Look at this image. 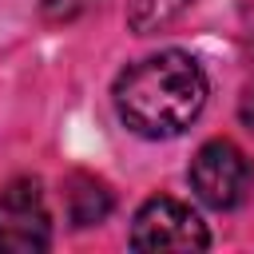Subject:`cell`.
<instances>
[{
    "mask_svg": "<svg viewBox=\"0 0 254 254\" xmlns=\"http://www.w3.org/2000/svg\"><path fill=\"white\" fill-rule=\"evenodd\" d=\"M91 0H44V16L48 20H71L75 12H83Z\"/></svg>",
    "mask_w": 254,
    "mask_h": 254,
    "instance_id": "obj_7",
    "label": "cell"
},
{
    "mask_svg": "<svg viewBox=\"0 0 254 254\" xmlns=\"http://www.w3.org/2000/svg\"><path fill=\"white\" fill-rule=\"evenodd\" d=\"M64 206H67V222L83 230V226L103 222L111 214L115 198H111V190H107L103 179H95V175H71L64 183Z\"/></svg>",
    "mask_w": 254,
    "mask_h": 254,
    "instance_id": "obj_5",
    "label": "cell"
},
{
    "mask_svg": "<svg viewBox=\"0 0 254 254\" xmlns=\"http://www.w3.org/2000/svg\"><path fill=\"white\" fill-rule=\"evenodd\" d=\"M242 119H246V123H250V131H254V87L242 95Z\"/></svg>",
    "mask_w": 254,
    "mask_h": 254,
    "instance_id": "obj_8",
    "label": "cell"
},
{
    "mask_svg": "<svg viewBox=\"0 0 254 254\" xmlns=\"http://www.w3.org/2000/svg\"><path fill=\"white\" fill-rule=\"evenodd\" d=\"M111 99L127 131L143 139H175L206 107V71L194 56L167 48L123 67Z\"/></svg>",
    "mask_w": 254,
    "mask_h": 254,
    "instance_id": "obj_1",
    "label": "cell"
},
{
    "mask_svg": "<svg viewBox=\"0 0 254 254\" xmlns=\"http://www.w3.org/2000/svg\"><path fill=\"white\" fill-rule=\"evenodd\" d=\"M190 0H131L127 4V24L131 32L139 36H151V32H163Z\"/></svg>",
    "mask_w": 254,
    "mask_h": 254,
    "instance_id": "obj_6",
    "label": "cell"
},
{
    "mask_svg": "<svg viewBox=\"0 0 254 254\" xmlns=\"http://www.w3.org/2000/svg\"><path fill=\"white\" fill-rule=\"evenodd\" d=\"M187 179H190V190L198 194V202H206L214 210H234L254 190V167H250L246 151L230 139L202 143L190 159Z\"/></svg>",
    "mask_w": 254,
    "mask_h": 254,
    "instance_id": "obj_2",
    "label": "cell"
},
{
    "mask_svg": "<svg viewBox=\"0 0 254 254\" xmlns=\"http://www.w3.org/2000/svg\"><path fill=\"white\" fill-rule=\"evenodd\" d=\"M206 222L179 198L155 194L131 222V250H206Z\"/></svg>",
    "mask_w": 254,
    "mask_h": 254,
    "instance_id": "obj_3",
    "label": "cell"
},
{
    "mask_svg": "<svg viewBox=\"0 0 254 254\" xmlns=\"http://www.w3.org/2000/svg\"><path fill=\"white\" fill-rule=\"evenodd\" d=\"M52 246V218L36 179L0 187V254H40Z\"/></svg>",
    "mask_w": 254,
    "mask_h": 254,
    "instance_id": "obj_4",
    "label": "cell"
}]
</instances>
